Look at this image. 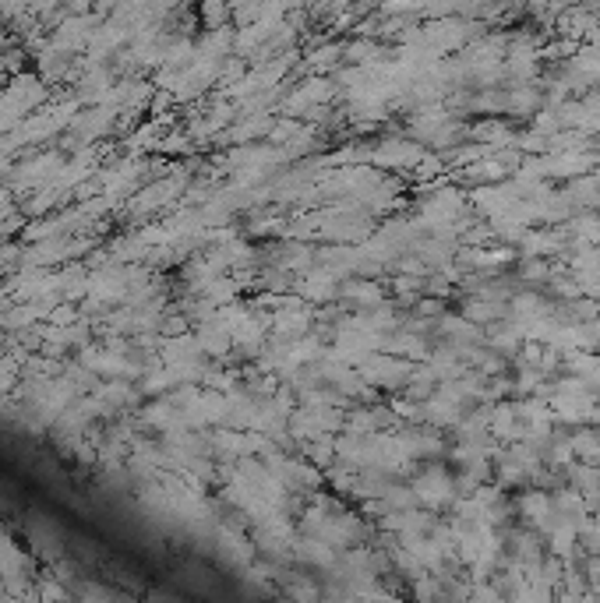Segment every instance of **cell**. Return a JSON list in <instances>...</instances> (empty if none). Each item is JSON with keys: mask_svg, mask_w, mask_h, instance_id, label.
<instances>
[{"mask_svg": "<svg viewBox=\"0 0 600 603\" xmlns=\"http://www.w3.org/2000/svg\"><path fill=\"white\" fill-rule=\"evenodd\" d=\"M410 487L417 491L420 508H431V512H449L452 501L459 498L456 491V473L442 466V459H431V466L417 469L410 480Z\"/></svg>", "mask_w": 600, "mask_h": 603, "instance_id": "6da1fadb", "label": "cell"}, {"mask_svg": "<svg viewBox=\"0 0 600 603\" xmlns=\"http://www.w3.org/2000/svg\"><path fill=\"white\" fill-rule=\"evenodd\" d=\"M516 124L509 117H480L473 124H466V138L480 145H491V149H502V145H516Z\"/></svg>", "mask_w": 600, "mask_h": 603, "instance_id": "7a4b0ae2", "label": "cell"}, {"mask_svg": "<svg viewBox=\"0 0 600 603\" xmlns=\"http://www.w3.org/2000/svg\"><path fill=\"white\" fill-rule=\"evenodd\" d=\"M339 300H343L346 311H368V307L382 304L385 293H382V283L378 279H346V283H339Z\"/></svg>", "mask_w": 600, "mask_h": 603, "instance_id": "3957f363", "label": "cell"}, {"mask_svg": "<svg viewBox=\"0 0 600 603\" xmlns=\"http://www.w3.org/2000/svg\"><path fill=\"white\" fill-rule=\"evenodd\" d=\"M459 417H463V406L452 399H445V395H428L424 399V424L428 427H438V431H449V427L459 424Z\"/></svg>", "mask_w": 600, "mask_h": 603, "instance_id": "277c9868", "label": "cell"}, {"mask_svg": "<svg viewBox=\"0 0 600 603\" xmlns=\"http://www.w3.org/2000/svg\"><path fill=\"white\" fill-rule=\"evenodd\" d=\"M516 279L523 286H548V279H551V258H540V254H526V258H519Z\"/></svg>", "mask_w": 600, "mask_h": 603, "instance_id": "5b68a950", "label": "cell"}, {"mask_svg": "<svg viewBox=\"0 0 600 603\" xmlns=\"http://www.w3.org/2000/svg\"><path fill=\"white\" fill-rule=\"evenodd\" d=\"M304 64L315 67L318 75H322V71H336V67L343 64V43H336V39H329V43H318L315 50H308Z\"/></svg>", "mask_w": 600, "mask_h": 603, "instance_id": "8992f818", "label": "cell"}, {"mask_svg": "<svg viewBox=\"0 0 600 603\" xmlns=\"http://www.w3.org/2000/svg\"><path fill=\"white\" fill-rule=\"evenodd\" d=\"M43 596H64V589H60V586H43Z\"/></svg>", "mask_w": 600, "mask_h": 603, "instance_id": "52a82bcc", "label": "cell"}, {"mask_svg": "<svg viewBox=\"0 0 600 603\" xmlns=\"http://www.w3.org/2000/svg\"><path fill=\"white\" fill-rule=\"evenodd\" d=\"M593 92H597V96H600V85H597V89H593Z\"/></svg>", "mask_w": 600, "mask_h": 603, "instance_id": "ba28073f", "label": "cell"}]
</instances>
